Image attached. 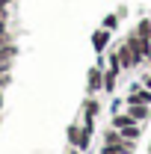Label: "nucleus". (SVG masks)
I'll use <instances>...</instances> for the list:
<instances>
[{
    "mask_svg": "<svg viewBox=\"0 0 151 154\" xmlns=\"http://www.w3.org/2000/svg\"><path fill=\"white\" fill-rule=\"evenodd\" d=\"M0 104H3V95H0Z\"/></svg>",
    "mask_w": 151,
    "mask_h": 154,
    "instance_id": "obj_16",
    "label": "nucleus"
},
{
    "mask_svg": "<svg viewBox=\"0 0 151 154\" xmlns=\"http://www.w3.org/2000/svg\"><path fill=\"white\" fill-rule=\"evenodd\" d=\"M9 71V62H0V74H6Z\"/></svg>",
    "mask_w": 151,
    "mask_h": 154,
    "instance_id": "obj_14",
    "label": "nucleus"
},
{
    "mask_svg": "<svg viewBox=\"0 0 151 154\" xmlns=\"http://www.w3.org/2000/svg\"><path fill=\"white\" fill-rule=\"evenodd\" d=\"M128 116H131L133 122L148 119V104H128Z\"/></svg>",
    "mask_w": 151,
    "mask_h": 154,
    "instance_id": "obj_4",
    "label": "nucleus"
},
{
    "mask_svg": "<svg viewBox=\"0 0 151 154\" xmlns=\"http://www.w3.org/2000/svg\"><path fill=\"white\" fill-rule=\"evenodd\" d=\"M128 125H133V119L128 113H122V116H113V128L116 131H122V128H128Z\"/></svg>",
    "mask_w": 151,
    "mask_h": 154,
    "instance_id": "obj_8",
    "label": "nucleus"
},
{
    "mask_svg": "<svg viewBox=\"0 0 151 154\" xmlns=\"http://www.w3.org/2000/svg\"><path fill=\"white\" fill-rule=\"evenodd\" d=\"M95 116H98V101H86V107H83V119L92 122Z\"/></svg>",
    "mask_w": 151,
    "mask_h": 154,
    "instance_id": "obj_10",
    "label": "nucleus"
},
{
    "mask_svg": "<svg viewBox=\"0 0 151 154\" xmlns=\"http://www.w3.org/2000/svg\"><path fill=\"white\" fill-rule=\"evenodd\" d=\"M145 86H148V89H151V74H145Z\"/></svg>",
    "mask_w": 151,
    "mask_h": 154,
    "instance_id": "obj_15",
    "label": "nucleus"
},
{
    "mask_svg": "<svg viewBox=\"0 0 151 154\" xmlns=\"http://www.w3.org/2000/svg\"><path fill=\"white\" fill-rule=\"evenodd\" d=\"M116 77H119V71H113V68H107V71H104V89H107V92H113Z\"/></svg>",
    "mask_w": 151,
    "mask_h": 154,
    "instance_id": "obj_9",
    "label": "nucleus"
},
{
    "mask_svg": "<svg viewBox=\"0 0 151 154\" xmlns=\"http://www.w3.org/2000/svg\"><path fill=\"white\" fill-rule=\"evenodd\" d=\"M89 89L92 92H101L104 89V71L101 68H89Z\"/></svg>",
    "mask_w": 151,
    "mask_h": 154,
    "instance_id": "obj_5",
    "label": "nucleus"
},
{
    "mask_svg": "<svg viewBox=\"0 0 151 154\" xmlns=\"http://www.w3.org/2000/svg\"><path fill=\"white\" fill-rule=\"evenodd\" d=\"M119 134H122V139H139V122H133V125H128V128H122V131H119Z\"/></svg>",
    "mask_w": 151,
    "mask_h": 154,
    "instance_id": "obj_6",
    "label": "nucleus"
},
{
    "mask_svg": "<svg viewBox=\"0 0 151 154\" xmlns=\"http://www.w3.org/2000/svg\"><path fill=\"white\" fill-rule=\"evenodd\" d=\"M15 54H18V48H12V45H0V62H9Z\"/></svg>",
    "mask_w": 151,
    "mask_h": 154,
    "instance_id": "obj_11",
    "label": "nucleus"
},
{
    "mask_svg": "<svg viewBox=\"0 0 151 154\" xmlns=\"http://www.w3.org/2000/svg\"><path fill=\"white\" fill-rule=\"evenodd\" d=\"M92 45H95V51H98V54H104V51H107V45H110V30H104V27H101V30H95V33H92Z\"/></svg>",
    "mask_w": 151,
    "mask_h": 154,
    "instance_id": "obj_3",
    "label": "nucleus"
},
{
    "mask_svg": "<svg viewBox=\"0 0 151 154\" xmlns=\"http://www.w3.org/2000/svg\"><path fill=\"white\" fill-rule=\"evenodd\" d=\"M116 54H119V62H122V68H136V62H133V48L125 42V45H119L116 48Z\"/></svg>",
    "mask_w": 151,
    "mask_h": 154,
    "instance_id": "obj_2",
    "label": "nucleus"
},
{
    "mask_svg": "<svg viewBox=\"0 0 151 154\" xmlns=\"http://www.w3.org/2000/svg\"><path fill=\"white\" fill-rule=\"evenodd\" d=\"M104 142H107V145H122V134H119L116 128H107V131H104Z\"/></svg>",
    "mask_w": 151,
    "mask_h": 154,
    "instance_id": "obj_7",
    "label": "nucleus"
},
{
    "mask_svg": "<svg viewBox=\"0 0 151 154\" xmlns=\"http://www.w3.org/2000/svg\"><path fill=\"white\" fill-rule=\"evenodd\" d=\"M101 27H104V30H110V33H113L116 27H119V15H107V18L101 21Z\"/></svg>",
    "mask_w": 151,
    "mask_h": 154,
    "instance_id": "obj_12",
    "label": "nucleus"
},
{
    "mask_svg": "<svg viewBox=\"0 0 151 154\" xmlns=\"http://www.w3.org/2000/svg\"><path fill=\"white\" fill-rule=\"evenodd\" d=\"M101 154H125V148H122V145H107V142H104Z\"/></svg>",
    "mask_w": 151,
    "mask_h": 154,
    "instance_id": "obj_13",
    "label": "nucleus"
},
{
    "mask_svg": "<svg viewBox=\"0 0 151 154\" xmlns=\"http://www.w3.org/2000/svg\"><path fill=\"white\" fill-rule=\"evenodd\" d=\"M128 104H148L151 107V89H139V83H133L131 86V95H128Z\"/></svg>",
    "mask_w": 151,
    "mask_h": 154,
    "instance_id": "obj_1",
    "label": "nucleus"
}]
</instances>
